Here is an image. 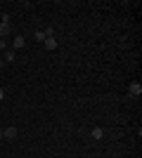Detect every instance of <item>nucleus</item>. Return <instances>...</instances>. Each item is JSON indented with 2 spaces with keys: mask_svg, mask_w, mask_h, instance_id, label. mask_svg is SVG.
I'll list each match as a JSON object with an SVG mask.
<instances>
[{
  "mask_svg": "<svg viewBox=\"0 0 142 158\" xmlns=\"http://www.w3.org/2000/svg\"><path fill=\"white\" fill-rule=\"evenodd\" d=\"M2 137L10 139V142H12V139H17V127H5V130H2Z\"/></svg>",
  "mask_w": 142,
  "mask_h": 158,
  "instance_id": "nucleus-1",
  "label": "nucleus"
},
{
  "mask_svg": "<svg viewBox=\"0 0 142 158\" xmlns=\"http://www.w3.org/2000/svg\"><path fill=\"white\" fill-rule=\"evenodd\" d=\"M128 92L133 94V97H140V94H142V85H140V83H130Z\"/></svg>",
  "mask_w": 142,
  "mask_h": 158,
  "instance_id": "nucleus-2",
  "label": "nucleus"
},
{
  "mask_svg": "<svg viewBox=\"0 0 142 158\" xmlns=\"http://www.w3.org/2000/svg\"><path fill=\"white\" fill-rule=\"evenodd\" d=\"M10 33H12L10 21H2V24H0V38H5V35H10Z\"/></svg>",
  "mask_w": 142,
  "mask_h": 158,
  "instance_id": "nucleus-3",
  "label": "nucleus"
},
{
  "mask_svg": "<svg viewBox=\"0 0 142 158\" xmlns=\"http://www.w3.org/2000/svg\"><path fill=\"white\" fill-rule=\"evenodd\" d=\"M24 45H26V43H24V35H17L14 43H12V50H24Z\"/></svg>",
  "mask_w": 142,
  "mask_h": 158,
  "instance_id": "nucleus-4",
  "label": "nucleus"
},
{
  "mask_svg": "<svg viewBox=\"0 0 142 158\" xmlns=\"http://www.w3.org/2000/svg\"><path fill=\"white\" fill-rule=\"evenodd\" d=\"M43 45H45V50H57V40H54V38H45V40H43Z\"/></svg>",
  "mask_w": 142,
  "mask_h": 158,
  "instance_id": "nucleus-5",
  "label": "nucleus"
},
{
  "mask_svg": "<svg viewBox=\"0 0 142 158\" xmlns=\"http://www.w3.org/2000/svg\"><path fill=\"white\" fill-rule=\"evenodd\" d=\"M90 135H93L95 139H102V137H104V132H102V127H93V132H90Z\"/></svg>",
  "mask_w": 142,
  "mask_h": 158,
  "instance_id": "nucleus-6",
  "label": "nucleus"
},
{
  "mask_svg": "<svg viewBox=\"0 0 142 158\" xmlns=\"http://www.w3.org/2000/svg\"><path fill=\"white\" fill-rule=\"evenodd\" d=\"M5 61H10V64L14 61V50H5Z\"/></svg>",
  "mask_w": 142,
  "mask_h": 158,
  "instance_id": "nucleus-7",
  "label": "nucleus"
},
{
  "mask_svg": "<svg viewBox=\"0 0 142 158\" xmlns=\"http://www.w3.org/2000/svg\"><path fill=\"white\" fill-rule=\"evenodd\" d=\"M43 33H45V38H54V26H47Z\"/></svg>",
  "mask_w": 142,
  "mask_h": 158,
  "instance_id": "nucleus-8",
  "label": "nucleus"
},
{
  "mask_svg": "<svg viewBox=\"0 0 142 158\" xmlns=\"http://www.w3.org/2000/svg\"><path fill=\"white\" fill-rule=\"evenodd\" d=\"M36 40H41V43H43V40H45V33H43V31H36Z\"/></svg>",
  "mask_w": 142,
  "mask_h": 158,
  "instance_id": "nucleus-9",
  "label": "nucleus"
},
{
  "mask_svg": "<svg viewBox=\"0 0 142 158\" xmlns=\"http://www.w3.org/2000/svg\"><path fill=\"white\" fill-rule=\"evenodd\" d=\"M5 47H7V43H5L2 38H0V50H5Z\"/></svg>",
  "mask_w": 142,
  "mask_h": 158,
  "instance_id": "nucleus-10",
  "label": "nucleus"
},
{
  "mask_svg": "<svg viewBox=\"0 0 142 158\" xmlns=\"http://www.w3.org/2000/svg\"><path fill=\"white\" fill-rule=\"evenodd\" d=\"M2 99H5V90H2V87H0V102H2Z\"/></svg>",
  "mask_w": 142,
  "mask_h": 158,
  "instance_id": "nucleus-11",
  "label": "nucleus"
},
{
  "mask_svg": "<svg viewBox=\"0 0 142 158\" xmlns=\"http://www.w3.org/2000/svg\"><path fill=\"white\" fill-rule=\"evenodd\" d=\"M2 64H5V61H0V66H2Z\"/></svg>",
  "mask_w": 142,
  "mask_h": 158,
  "instance_id": "nucleus-12",
  "label": "nucleus"
}]
</instances>
